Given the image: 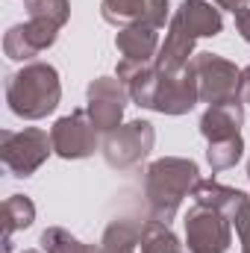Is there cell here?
Returning <instances> with one entry per match:
<instances>
[{
  "label": "cell",
  "instance_id": "obj_7",
  "mask_svg": "<svg viewBox=\"0 0 250 253\" xmlns=\"http://www.w3.org/2000/svg\"><path fill=\"white\" fill-rule=\"evenodd\" d=\"M129 103V91L118 77H97L85 88V112L97 132H112L124 124V109Z\"/></svg>",
  "mask_w": 250,
  "mask_h": 253
},
{
  "label": "cell",
  "instance_id": "obj_3",
  "mask_svg": "<svg viewBox=\"0 0 250 253\" xmlns=\"http://www.w3.org/2000/svg\"><path fill=\"white\" fill-rule=\"evenodd\" d=\"M53 153L50 132L42 126H24V129H3L0 132V159L6 171L18 180L33 177L47 156Z\"/></svg>",
  "mask_w": 250,
  "mask_h": 253
},
{
  "label": "cell",
  "instance_id": "obj_2",
  "mask_svg": "<svg viewBox=\"0 0 250 253\" xmlns=\"http://www.w3.org/2000/svg\"><path fill=\"white\" fill-rule=\"evenodd\" d=\"M62 100L59 71L47 62H27L6 77V103L9 112L24 121H42L56 112Z\"/></svg>",
  "mask_w": 250,
  "mask_h": 253
},
{
  "label": "cell",
  "instance_id": "obj_13",
  "mask_svg": "<svg viewBox=\"0 0 250 253\" xmlns=\"http://www.w3.org/2000/svg\"><path fill=\"white\" fill-rule=\"evenodd\" d=\"M115 47L121 53V59L132 62H156V53L162 47L159 42V30L150 24H129L115 33Z\"/></svg>",
  "mask_w": 250,
  "mask_h": 253
},
{
  "label": "cell",
  "instance_id": "obj_10",
  "mask_svg": "<svg viewBox=\"0 0 250 253\" xmlns=\"http://www.w3.org/2000/svg\"><path fill=\"white\" fill-rule=\"evenodd\" d=\"M100 18L115 30L129 24H150L162 30L165 21L171 18V0H103Z\"/></svg>",
  "mask_w": 250,
  "mask_h": 253
},
{
  "label": "cell",
  "instance_id": "obj_24",
  "mask_svg": "<svg viewBox=\"0 0 250 253\" xmlns=\"http://www.w3.org/2000/svg\"><path fill=\"white\" fill-rule=\"evenodd\" d=\"M239 100L250 103V65L242 68V77H239Z\"/></svg>",
  "mask_w": 250,
  "mask_h": 253
},
{
  "label": "cell",
  "instance_id": "obj_15",
  "mask_svg": "<svg viewBox=\"0 0 250 253\" xmlns=\"http://www.w3.org/2000/svg\"><path fill=\"white\" fill-rule=\"evenodd\" d=\"M191 197H194V203L209 206V209L221 212V215H224V218H230V221L239 215L242 203L248 200V194H245V191L233 189V186H224V183H215V180H203V177L194 183Z\"/></svg>",
  "mask_w": 250,
  "mask_h": 253
},
{
  "label": "cell",
  "instance_id": "obj_23",
  "mask_svg": "<svg viewBox=\"0 0 250 253\" xmlns=\"http://www.w3.org/2000/svg\"><path fill=\"white\" fill-rule=\"evenodd\" d=\"M236 30H239V36L250 44V6H248V9H242V12L236 15Z\"/></svg>",
  "mask_w": 250,
  "mask_h": 253
},
{
  "label": "cell",
  "instance_id": "obj_9",
  "mask_svg": "<svg viewBox=\"0 0 250 253\" xmlns=\"http://www.w3.org/2000/svg\"><path fill=\"white\" fill-rule=\"evenodd\" d=\"M59 39V27L42 18H27L24 24L9 27V33L3 36V53L12 62H33L42 50L53 47Z\"/></svg>",
  "mask_w": 250,
  "mask_h": 253
},
{
  "label": "cell",
  "instance_id": "obj_21",
  "mask_svg": "<svg viewBox=\"0 0 250 253\" xmlns=\"http://www.w3.org/2000/svg\"><path fill=\"white\" fill-rule=\"evenodd\" d=\"M24 6H27V18L50 21L59 30L71 21V0H24Z\"/></svg>",
  "mask_w": 250,
  "mask_h": 253
},
{
  "label": "cell",
  "instance_id": "obj_16",
  "mask_svg": "<svg viewBox=\"0 0 250 253\" xmlns=\"http://www.w3.org/2000/svg\"><path fill=\"white\" fill-rule=\"evenodd\" d=\"M144 224L138 218H115L109 221V227L103 230L100 242H97V253H135L144 236Z\"/></svg>",
  "mask_w": 250,
  "mask_h": 253
},
{
  "label": "cell",
  "instance_id": "obj_5",
  "mask_svg": "<svg viewBox=\"0 0 250 253\" xmlns=\"http://www.w3.org/2000/svg\"><path fill=\"white\" fill-rule=\"evenodd\" d=\"M188 68L197 80L200 103L212 106V103H224V100H239L242 68H236V62H230L218 53H194Z\"/></svg>",
  "mask_w": 250,
  "mask_h": 253
},
{
  "label": "cell",
  "instance_id": "obj_19",
  "mask_svg": "<svg viewBox=\"0 0 250 253\" xmlns=\"http://www.w3.org/2000/svg\"><path fill=\"white\" fill-rule=\"evenodd\" d=\"M141 253H186L180 239L174 236L171 224H159V221H147L144 224V236H141Z\"/></svg>",
  "mask_w": 250,
  "mask_h": 253
},
{
  "label": "cell",
  "instance_id": "obj_14",
  "mask_svg": "<svg viewBox=\"0 0 250 253\" xmlns=\"http://www.w3.org/2000/svg\"><path fill=\"white\" fill-rule=\"evenodd\" d=\"M194 42L186 30L171 18L168 21V30H165V42L156 53V68L159 71H168V74H177V71H186L191 56H194Z\"/></svg>",
  "mask_w": 250,
  "mask_h": 253
},
{
  "label": "cell",
  "instance_id": "obj_11",
  "mask_svg": "<svg viewBox=\"0 0 250 253\" xmlns=\"http://www.w3.org/2000/svg\"><path fill=\"white\" fill-rule=\"evenodd\" d=\"M174 21L186 30L191 39H215L224 30L221 9L209 0H183L174 12Z\"/></svg>",
  "mask_w": 250,
  "mask_h": 253
},
{
  "label": "cell",
  "instance_id": "obj_25",
  "mask_svg": "<svg viewBox=\"0 0 250 253\" xmlns=\"http://www.w3.org/2000/svg\"><path fill=\"white\" fill-rule=\"evenodd\" d=\"M218 9H227V12H233V15H239L242 9H248L250 0H212Z\"/></svg>",
  "mask_w": 250,
  "mask_h": 253
},
{
  "label": "cell",
  "instance_id": "obj_22",
  "mask_svg": "<svg viewBox=\"0 0 250 253\" xmlns=\"http://www.w3.org/2000/svg\"><path fill=\"white\" fill-rule=\"evenodd\" d=\"M233 224H236V236H239L242 248H250V194H248V200L242 203L239 215L233 218Z\"/></svg>",
  "mask_w": 250,
  "mask_h": 253
},
{
  "label": "cell",
  "instance_id": "obj_26",
  "mask_svg": "<svg viewBox=\"0 0 250 253\" xmlns=\"http://www.w3.org/2000/svg\"><path fill=\"white\" fill-rule=\"evenodd\" d=\"M242 253H250V248H242Z\"/></svg>",
  "mask_w": 250,
  "mask_h": 253
},
{
  "label": "cell",
  "instance_id": "obj_6",
  "mask_svg": "<svg viewBox=\"0 0 250 253\" xmlns=\"http://www.w3.org/2000/svg\"><path fill=\"white\" fill-rule=\"evenodd\" d=\"M188 253H227L233 245V221L221 212L194 203L183 218Z\"/></svg>",
  "mask_w": 250,
  "mask_h": 253
},
{
  "label": "cell",
  "instance_id": "obj_8",
  "mask_svg": "<svg viewBox=\"0 0 250 253\" xmlns=\"http://www.w3.org/2000/svg\"><path fill=\"white\" fill-rule=\"evenodd\" d=\"M97 126L91 124L85 109H74L71 115H62L56 124L50 126V141H53V153L62 159H88L94 156V150H100V138H97Z\"/></svg>",
  "mask_w": 250,
  "mask_h": 253
},
{
  "label": "cell",
  "instance_id": "obj_4",
  "mask_svg": "<svg viewBox=\"0 0 250 253\" xmlns=\"http://www.w3.org/2000/svg\"><path fill=\"white\" fill-rule=\"evenodd\" d=\"M156 144V129L150 121H126L118 129L106 132L103 141H100V153H103V162L115 171H126V168H135L141 159H147V153L153 150Z\"/></svg>",
  "mask_w": 250,
  "mask_h": 253
},
{
  "label": "cell",
  "instance_id": "obj_20",
  "mask_svg": "<svg viewBox=\"0 0 250 253\" xmlns=\"http://www.w3.org/2000/svg\"><path fill=\"white\" fill-rule=\"evenodd\" d=\"M39 245L44 253H97L94 245H85L80 242L74 233H68L65 227H47L42 236H39Z\"/></svg>",
  "mask_w": 250,
  "mask_h": 253
},
{
  "label": "cell",
  "instance_id": "obj_27",
  "mask_svg": "<svg viewBox=\"0 0 250 253\" xmlns=\"http://www.w3.org/2000/svg\"><path fill=\"white\" fill-rule=\"evenodd\" d=\"M248 180H250V162H248Z\"/></svg>",
  "mask_w": 250,
  "mask_h": 253
},
{
  "label": "cell",
  "instance_id": "obj_17",
  "mask_svg": "<svg viewBox=\"0 0 250 253\" xmlns=\"http://www.w3.org/2000/svg\"><path fill=\"white\" fill-rule=\"evenodd\" d=\"M0 218H3V251H12V236L33 227L36 221V203L27 197V194H9L3 200V209H0Z\"/></svg>",
  "mask_w": 250,
  "mask_h": 253
},
{
  "label": "cell",
  "instance_id": "obj_18",
  "mask_svg": "<svg viewBox=\"0 0 250 253\" xmlns=\"http://www.w3.org/2000/svg\"><path fill=\"white\" fill-rule=\"evenodd\" d=\"M245 156V138L242 135H230V138H221V141H209L206 147V162L212 171H227V168H236Z\"/></svg>",
  "mask_w": 250,
  "mask_h": 253
},
{
  "label": "cell",
  "instance_id": "obj_12",
  "mask_svg": "<svg viewBox=\"0 0 250 253\" xmlns=\"http://www.w3.org/2000/svg\"><path fill=\"white\" fill-rule=\"evenodd\" d=\"M242 126H245V103L242 100L212 103L200 115V135L206 141H221V138H230V135H242Z\"/></svg>",
  "mask_w": 250,
  "mask_h": 253
},
{
  "label": "cell",
  "instance_id": "obj_28",
  "mask_svg": "<svg viewBox=\"0 0 250 253\" xmlns=\"http://www.w3.org/2000/svg\"><path fill=\"white\" fill-rule=\"evenodd\" d=\"M24 253H42V251H24Z\"/></svg>",
  "mask_w": 250,
  "mask_h": 253
},
{
  "label": "cell",
  "instance_id": "obj_1",
  "mask_svg": "<svg viewBox=\"0 0 250 253\" xmlns=\"http://www.w3.org/2000/svg\"><path fill=\"white\" fill-rule=\"evenodd\" d=\"M200 180V168L186 156H162L144 168V197H147V221L171 224L183 206L194 183Z\"/></svg>",
  "mask_w": 250,
  "mask_h": 253
}]
</instances>
